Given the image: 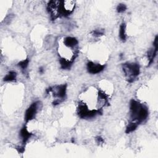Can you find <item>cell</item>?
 <instances>
[{
	"label": "cell",
	"mask_w": 158,
	"mask_h": 158,
	"mask_svg": "<svg viewBox=\"0 0 158 158\" xmlns=\"http://www.w3.org/2000/svg\"><path fill=\"white\" fill-rule=\"evenodd\" d=\"M21 134V137L22 139V141L24 143L27 142L32 136V134L29 132L26 127H24L22 128V130H21V134Z\"/></svg>",
	"instance_id": "obj_8"
},
{
	"label": "cell",
	"mask_w": 158,
	"mask_h": 158,
	"mask_svg": "<svg viewBox=\"0 0 158 158\" xmlns=\"http://www.w3.org/2000/svg\"><path fill=\"white\" fill-rule=\"evenodd\" d=\"M29 59H25L24 61H21L19 63V66L22 69H25L26 68H27L28 67L29 65Z\"/></svg>",
	"instance_id": "obj_13"
},
{
	"label": "cell",
	"mask_w": 158,
	"mask_h": 158,
	"mask_svg": "<svg viewBox=\"0 0 158 158\" xmlns=\"http://www.w3.org/2000/svg\"><path fill=\"white\" fill-rule=\"evenodd\" d=\"M130 115L133 122L137 123L138 124L145 121L148 115V111L147 107L142 104L131 100L130 101Z\"/></svg>",
	"instance_id": "obj_1"
},
{
	"label": "cell",
	"mask_w": 158,
	"mask_h": 158,
	"mask_svg": "<svg viewBox=\"0 0 158 158\" xmlns=\"http://www.w3.org/2000/svg\"><path fill=\"white\" fill-rule=\"evenodd\" d=\"M73 61H69L65 59H61L60 60V64L61 65V68L63 69H70L71 65H72Z\"/></svg>",
	"instance_id": "obj_10"
},
{
	"label": "cell",
	"mask_w": 158,
	"mask_h": 158,
	"mask_svg": "<svg viewBox=\"0 0 158 158\" xmlns=\"http://www.w3.org/2000/svg\"><path fill=\"white\" fill-rule=\"evenodd\" d=\"M64 44L68 48H74L78 45V40L74 37L68 36L65 38L64 40Z\"/></svg>",
	"instance_id": "obj_7"
},
{
	"label": "cell",
	"mask_w": 158,
	"mask_h": 158,
	"mask_svg": "<svg viewBox=\"0 0 158 158\" xmlns=\"http://www.w3.org/2000/svg\"><path fill=\"white\" fill-rule=\"evenodd\" d=\"M39 102L33 103L26 111L25 114V120L26 122L30 121L35 117L39 107Z\"/></svg>",
	"instance_id": "obj_4"
},
{
	"label": "cell",
	"mask_w": 158,
	"mask_h": 158,
	"mask_svg": "<svg viewBox=\"0 0 158 158\" xmlns=\"http://www.w3.org/2000/svg\"><path fill=\"white\" fill-rule=\"evenodd\" d=\"M100 113V111L89 110L85 104H81L78 109V114L82 118H90L95 117Z\"/></svg>",
	"instance_id": "obj_3"
},
{
	"label": "cell",
	"mask_w": 158,
	"mask_h": 158,
	"mask_svg": "<svg viewBox=\"0 0 158 158\" xmlns=\"http://www.w3.org/2000/svg\"><path fill=\"white\" fill-rule=\"evenodd\" d=\"M123 70L128 77L130 82H133L140 74V66L137 63H125L123 65Z\"/></svg>",
	"instance_id": "obj_2"
},
{
	"label": "cell",
	"mask_w": 158,
	"mask_h": 158,
	"mask_svg": "<svg viewBox=\"0 0 158 158\" xmlns=\"http://www.w3.org/2000/svg\"><path fill=\"white\" fill-rule=\"evenodd\" d=\"M104 65L96 64L93 62H89L87 64V70L91 74H96L101 72L104 69Z\"/></svg>",
	"instance_id": "obj_6"
},
{
	"label": "cell",
	"mask_w": 158,
	"mask_h": 158,
	"mask_svg": "<svg viewBox=\"0 0 158 158\" xmlns=\"http://www.w3.org/2000/svg\"><path fill=\"white\" fill-rule=\"evenodd\" d=\"M126 25L125 23H122L120 26L119 29V37L122 42H125L127 35H126Z\"/></svg>",
	"instance_id": "obj_9"
},
{
	"label": "cell",
	"mask_w": 158,
	"mask_h": 158,
	"mask_svg": "<svg viewBox=\"0 0 158 158\" xmlns=\"http://www.w3.org/2000/svg\"><path fill=\"white\" fill-rule=\"evenodd\" d=\"M126 9H127V6L124 4L118 5L117 8V11L118 12H119V13L124 12V11H125Z\"/></svg>",
	"instance_id": "obj_14"
},
{
	"label": "cell",
	"mask_w": 158,
	"mask_h": 158,
	"mask_svg": "<svg viewBox=\"0 0 158 158\" xmlns=\"http://www.w3.org/2000/svg\"><path fill=\"white\" fill-rule=\"evenodd\" d=\"M138 125V124L136 122H132L128 124V126L127 127V128H126V133L128 134V133H130V132H132V131H134V130H136Z\"/></svg>",
	"instance_id": "obj_12"
},
{
	"label": "cell",
	"mask_w": 158,
	"mask_h": 158,
	"mask_svg": "<svg viewBox=\"0 0 158 158\" xmlns=\"http://www.w3.org/2000/svg\"><path fill=\"white\" fill-rule=\"evenodd\" d=\"M97 141H98V142H99V143H101V142H103V138H101V137H98L97 138Z\"/></svg>",
	"instance_id": "obj_16"
},
{
	"label": "cell",
	"mask_w": 158,
	"mask_h": 158,
	"mask_svg": "<svg viewBox=\"0 0 158 158\" xmlns=\"http://www.w3.org/2000/svg\"><path fill=\"white\" fill-rule=\"evenodd\" d=\"M17 74L14 71L9 72L4 78V81L6 82H11L16 80Z\"/></svg>",
	"instance_id": "obj_11"
},
{
	"label": "cell",
	"mask_w": 158,
	"mask_h": 158,
	"mask_svg": "<svg viewBox=\"0 0 158 158\" xmlns=\"http://www.w3.org/2000/svg\"><path fill=\"white\" fill-rule=\"evenodd\" d=\"M49 91H52L55 96L58 97L59 98L60 101H62L66 95V90H67V85H61L57 87H55L54 89H52L51 88H49Z\"/></svg>",
	"instance_id": "obj_5"
},
{
	"label": "cell",
	"mask_w": 158,
	"mask_h": 158,
	"mask_svg": "<svg viewBox=\"0 0 158 158\" xmlns=\"http://www.w3.org/2000/svg\"><path fill=\"white\" fill-rule=\"evenodd\" d=\"M104 33V32L103 30H96L95 31H93V34L94 36H101V35H103Z\"/></svg>",
	"instance_id": "obj_15"
}]
</instances>
